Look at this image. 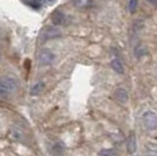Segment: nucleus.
<instances>
[{
	"mask_svg": "<svg viewBox=\"0 0 157 156\" xmlns=\"http://www.w3.org/2000/svg\"><path fill=\"white\" fill-rule=\"evenodd\" d=\"M44 88H45V84L44 82H38V84H35V85L33 86L32 88H31V95H39L41 92L44 91Z\"/></svg>",
	"mask_w": 157,
	"mask_h": 156,
	"instance_id": "8",
	"label": "nucleus"
},
{
	"mask_svg": "<svg viewBox=\"0 0 157 156\" xmlns=\"http://www.w3.org/2000/svg\"><path fill=\"white\" fill-rule=\"evenodd\" d=\"M145 53H147V48H145L143 45H138L137 47L135 48V57H136V58L143 57Z\"/></svg>",
	"mask_w": 157,
	"mask_h": 156,
	"instance_id": "11",
	"label": "nucleus"
},
{
	"mask_svg": "<svg viewBox=\"0 0 157 156\" xmlns=\"http://www.w3.org/2000/svg\"><path fill=\"white\" fill-rule=\"evenodd\" d=\"M63 151V147L61 146V144H55L54 147H53V153L54 154H61Z\"/></svg>",
	"mask_w": 157,
	"mask_h": 156,
	"instance_id": "13",
	"label": "nucleus"
},
{
	"mask_svg": "<svg viewBox=\"0 0 157 156\" xmlns=\"http://www.w3.org/2000/svg\"><path fill=\"white\" fill-rule=\"evenodd\" d=\"M11 136H12L13 140L19 141V140H21V138L24 137V134H22V131L19 130L18 128H12V129H11Z\"/></svg>",
	"mask_w": 157,
	"mask_h": 156,
	"instance_id": "10",
	"label": "nucleus"
},
{
	"mask_svg": "<svg viewBox=\"0 0 157 156\" xmlns=\"http://www.w3.org/2000/svg\"><path fill=\"white\" fill-rule=\"evenodd\" d=\"M65 20H66V15L61 11H56L55 13L53 14L52 21L54 25H62V24H65Z\"/></svg>",
	"mask_w": 157,
	"mask_h": 156,
	"instance_id": "7",
	"label": "nucleus"
},
{
	"mask_svg": "<svg viewBox=\"0 0 157 156\" xmlns=\"http://www.w3.org/2000/svg\"><path fill=\"white\" fill-rule=\"evenodd\" d=\"M38 59H39L40 65H51L54 60V54H53L51 51H47V49H42L40 51L39 55H38Z\"/></svg>",
	"mask_w": 157,
	"mask_h": 156,
	"instance_id": "3",
	"label": "nucleus"
},
{
	"mask_svg": "<svg viewBox=\"0 0 157 156\" xmlns=\"http://www.w3.org/2000/svg\"><path fill=\"white\" fill-rule=\"evenodd\" d=\"M115 154V151L114 150H102V151H100V155H114Z\"/></svg>",
	"mask_w": 157,
	"mask_h": 156,
	"instance_id": "14",
	"label": "nucleus"
},
{
	"mask_svg": "<svg viewBox=\"0 0 157 156\" xmlns=\"http://www.w3.org/2000/svg\"><path fill=\"white\" fill-rule=\"evenodd\" d=\"M111 68L116 73H118V74H123V72H124L123 66H122V64L120 62V60H117V59H114L111 61Z\"/></svg>",
	"mask_w": 157,
	"mask_h": 156,
	"instance_id": "9",
	"label": "nucleus"
},
{
	"mask_svg": "<svg viewBox=\"0 0 157 156\" xmlns=\"http://www.w3.org/2000/svg\"><path fill=\"white\" fill-rule=\"evenodd\" d=\"M55 1H56V0H41L42 4H48V5H49V4H54Z\"/></svg>",
	"mask_w": 157,
	"mask_h": 156,
	"instance_id": "16",
	"label": "nucleus"
},
{
	"mask_svg": "<svg viewBox=\"0 0 157 156\" xmlns=\"http://www.w3.org/2000/svg\"><path fill=\"white\" fill-rule=\"evenodd\" d=\"M147 2H149L154 8H157V0H147Z\"/></svg>",
	"mask_w": 157,
	"mask_h": 156,
	"instance_id": "15",
	"label": "nucleus"
},
{
	"mask_svg": "<svg viewBox=\"0 0 157 156\" xmlns=\"http://www.w3.org/2000/svg\"><path fill=\"white\" fill-rule=\"evenodd\" d=\"M0 59H1V57H0Z\"/></svg>",
	"mask_w": 157,
	"mask_h": 156,
	"instance_id": "17",
	"label": "nucleus"
},
{
	"mask_svg": "<svg viewBox=\"0 0 157 156\" xmlns=\"http://www.w3.org/2000/svg\"><path fill=\"white\" fill-rule=\"evenodd\" d=\"M115 98L120 103L125 104L129 100V96H128V93L124 88H117L116 92H115Z\"/></svg>",
	"mask_w": 157,
	"mask_h": 156,
	"instance_id": "4",
	"label": "nucleus"
},
{
	"mask_svg": "<svg viewBox=\"0 0 157 156\" xmlns=\"http://www.w3.org/2000/svg\"><path fill=\"white\" fill-rule=\"evenodd\" d=\"M137 0H130L129 1V6H128V8H129V11H130L131 13H134L136 10H137Z\"/></svg>",
	"mask_w": 157,
	"mask_h": 156,
	"instance_id": "12",
	"label": "nucleus"
},
{
	"mask_svg": "<svg viewBox=\"0 0 157 156\" xmlns=\"http://www.w3.org/2000/svg\"><path fill=\"white\" fill-rule=\"evenodd\" d=\"M19 84L17 79L7 76V78L0 79V96H7L18 89Z\"/></svg>",
	"mask_w": 157,
	"mask_h": 156,
	"instance_id": "1",
	"label": "nucleus"
},
{
	"mask_svg": "<svg viewBox=\"0 0 157 156\" xmlns=\"http://www.w3.org/2000/svg\"><path fill=\"white\" fill-rule=\"evenodd\" d=\"M137 148V143H136V137L134 134H131L130 136L128 137V141H127V150L129 154H134L136 151Z\"/></svg>",
	"mask_w": 157,
	"mask_h": 156,
	"instance_id": "6",
	"label": "nucleus"
},
{
	"mask_svg": "<svg viewBox=\"0 0 157 156\" xmlns=\"http://www.w3.org/2000/svg\"><path fill=\"white\" fill-rule=\"evenodd\" d=\"M143 123L145 128L149 130H154L157 128V115L152 111H147L143 115Z\"/></svg>",
	"mask_w": 157,
	"mask_h": 156,
	"instance_id": "2",
	"label": "nucleus"
},
{
	"mask_svg": "<svg viewBox=\"0 0 157 156\" xmlns=\"http://www.w3.org/2000/svg\"><path fill=\"white\" fill-rule=\"evenodd\" d=\"M60 35H61V32L56 27H48L46 31L44 32V37H45L46 40L55 39V38H59Z\"/></svg>",
	"mask_w": 157,
	"mask_h": 156,
	"instance_id": "5",
	"label": "nucleus"
}]
</instances>
